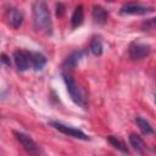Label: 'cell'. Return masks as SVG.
Instances as JSON below:
<instances>
[{
  "instance_id": "10",
  "label": "cell",
  "mask_w": 156,
  "mask_h": 156,
  "mask_svg": "<svg viewBox=\"0 0 156 156\" xmlns=\"http://www.w3.org/2000/svg\"><path fill=\"white\" fill-rule=\"evenodd\" d=\"M91 15H93V20L96 24H104L108 17L106 9H104L101 5H94Z\"/></svg>"
},
{
  "instance_id": "7",
  "label": "cell",
  "mask_w": 156,
  "mask_h": 156,
  "mask_svg": "<svg viewBox=\"0 0 156 156\" xmlns=\"http://www.w3.org/2000/svg\"><path fill=\"white\" fill-rule=\"evenodd\" d=\"M13 61L18 71L23 72L27 71L28 68H32V62H30V51L26 50H16L13 52Z\"/></svg>"
},
{
  "instance_id": "6",
  "label": "cell",
  "mask_w": 156,
  "mask_h": 156,
  "mask_svg": "<svg viewBox=\"0 0 156 156\" xmlns=\"http://www.w3.org/2000/svg\"><path fill=\"white\" fill-rule=\"evenodd\" d=\"M151 51L150 45L147 44H143V43H132L128 48V55L132 60H141L144 57H146Z\"/></svg>"
},
{
  "instance_id": "3",
  "label": "cell",
  "mask_w": 156,
  "mask_h": 156,
  "mask_svg": "<svg viewBox=\"0 0 156 156\" xmlns=\"http://www.w3.org/2000/svg\"><path fill=\"white\" fill-rule=\"evenodd\" d=\"M50 126L54 127L56 130L68 135V136H72V138H77V139H80V140H89V136L80 129H77V128H73V127H69V126H66L61 122H57V121H51L50 122Z\"/></svg>"
},
{
  "instance_id": "8",
  "label": "cell",
  "mask_w": 156,
  "mask_h": 156,
  "mask_svg": "<svg viewBox=\"0 0 156 156\" xmlns=\"http://www.w3.org/2000/svg\"><path fill=\"white\" fill-rule=\"evenodd\" d=\"M5 18L7 21V24L16 29V28H18L22 24V22L24 20V16H23V12L20 9L9 7L5 11Z\"/></svg>"
},
{
  "instance_id": "14",
  "label": "cell",
  "mask_w": 156,
  "mask_h": 156,
  "mask_svg": "<svg viewBox=\"0 0 156 156\" xmlns=\"http://www.w3.org/2000/svg\"><path fill=\"white\" fill-rule=\"evenodd\" d=\"M135 123L138 124V127H139V129L143 132V134H145V135L155 134V130H154L152 126H151V124H150L145 118H143V117L138 116V117L135 118Z\"/></svg>"
},
{
  "instance_id": "20",
  "label": "cell",
  "mask_w": 156,
  "mask_h": 156,
  "mask_svg": "<svg viewBox=\"0 0 156 156\" xmlns=\"http://www.w3.org/2000/svg\"><path fill=\"white\" fill-rule=\"evenodd\" d=\"M155 102H156V95H155Z\"/></svg>"
},
{
  "instance_id": "12",
  "label": "cell",
  "mask_w": 156,
  "mask_h": 156,
  "mask_svg": "<svg viewBox=\"0 0 156 156\" xmlns=\"http://www.w3.org/2000/svg\"><path fill=\"white\" fill-rule=\"evenodd\" d=\"M83 55H84V52L80 51V50H79V51H73V52L65 60L63 67H66V68H74V67L79 63V61L82 60Z\"/></svg>"
},
{
  "instance_id": "15",
  "label": "cell",
  "mask_w": 156,
  "mask_h": 156,
  "mask_svg": "<svg viewBox=\"0 0 156 156\" xmlns=\"http://www.w3.org/2000/svg\"><path fill=\"white\" fill-rule=\"evenodd\" d=\"M89 49H90V51H91L95 56H101L104 46H102V41H101L100 37H96V35H95V37L91 38Z\"/></svg>"
},
{
  "instance_id": "17",
  "label": "cell",
  "mask_w": 156,
  "mask_h": 156,
  "mask_svg": "<svg viewBox=\"0 0 156 156\" xmlns=\"http://www.w3.org/2000/svg\"><path fill=\"white\" fill-rule=\"evenodd\" d=\"M155 27H156V17H155V18L146 20V21L143 23V26H141L143 30H150V29H152V28H155Z\"/></svg>"
},
{
  "instance_id": "19",
  "label": "cell",
  "mask_w": 156,
  "mask_h": 156,
  "mask_svg": "<svg viewBox=\"0 0 156 156\" xmlns=\"http://www.w3.org/2000/svg\"><path fill=\"white\" fill-rule=\"evenodd\" d=\"M1 57H2L1 60H2V62H4V63H6L7 66H11V62H10V60H9V57H7V56H6L5 54H2V55H1Z\"/></svg>"
},
{
  "instance_id": "1",
  "label": "cell",
  "mask_w": 156,
  "mask_h": 156,
  "mask_svg": "<svg viewBox=\"0 0 156 156\" xmlns=\"http://www.w3.org/2000/svg\"><path fill=\"white\" fill-rule=\"evenodd\" d=\"M33 12V22L37 30H41L45 34H51L52 32V22L50 11L48 5L44 1H35L32 6Z\"/></svg>"
},
{
  "instance_id": "4",
  "label": "cell",
  "mask_w": 156,
  "mask_h": 156,
  "mask_svg": "<svg viewBox=\"0 0 156 156\" xmlns=\"http://www.w3.org/2000/svg\"><path fill=\"white\" fill-rule=\"evenodd\" d=\"M152 11H154L152 6L141 5L138 2H127L119 10L122 15H147Z\"/></svg>"
},
{
  "instance_id": "11",
  "label": "cell",
  "mask_w": 156,
  "mask_h": 156,
  "mask_svg": "<svg viewBox=\"0 0 156 156\" xmlns=\"http://www.w3.org/2000/svg\"><path fill=\"white\" fill-rule=\"evenodd\" d=\"M30 62H32V68L34 71H40L46 65V57L41 52L30 51Z\"/></svg>"
},
{
  "instance_id": "9",
  "label": "cell",
  "mask_w": 156,
  "mask_h": 156,
  "mask_svg": "<svg viewBox=\"0 0 156 156\" xmlns=\"http://www.w3.org/2000/svg\"><path fill=\"white\" fill-rule=\"evenodd\" d=\"M128 139H129L130 146H132L138 154H140V155H144V154H145L146 145H145V143H144V140L141 139L140 135H138V134H135V133H130L129 136H128Z\"/></svg>"
},
{
  "instance_id": "13",
  "label": "cell",
  "mask_w": 156,
  "mask_h": 156,
  "mask_svg": "<svg viewBox=\"0 0 156 156\" xmlns=\"http://www.w3.org/2000/svg\"><path fill=\"white\" fill-rule=\"evenodd\" d=\"M83 20H84V10H83V5H78L76 6L74 11H73V15L71 17V24L73 28H77L79 27L82 23H83Z\"/></svg>"
},
{
  "instance_id": "5",
  "label": "cell",
  "mask_w": 156,
  "mask_h": 156,
  "mask_svg": "<svg viewBox=\"0 0 156 156\" xmlns=\"http://www.w3.org/2000/svg\"><path fill=\"white\" fill-rule=\"evenodd\" d=\"M13 135L16 136V139L21 143V145L26 149V151L28 154H30L32 156H39V146L37 145V143L27 134L21 133V132H13Z\"/></svg>"
},
{
  "instance_id": "2",
  "label": "cell",
  "mask_w": 156,
  "mask_h": 156,
  "mask_svg": "<svg viewBox=\"0 0 156 156\" xmlns=\"http://www.w3.org/2000/svg\"><path fill=\"white\" fill-rule=\"evenodd\" d=\"M62 78H63V80H65L67 91H68L71 99L73 100V102H76V104L79 105L80 107H84V108H85V106H87V104H88L85 93L79 88V85L76 83V80L73 79V77H72L69 73L63 72V73H62Z\"/></svg>"
},
{
  "instance_id": "16",
  "label": "cell",
  "mask_w": 156,
  "mask_h": 156,
  "mask_svg": "<svg viewBox=\"0 0 156 156\" xmlns=\"http://www.w3.org/2000/svg\"><path fill=\"white\" fill-rule=\"evenodd\" d=\"M107 140H108V143H110L115 149L119 150L121 152H123V154H128V152H129V150H128V147L126 146V144H124L121 139H118L117 136L110 135V136H107Z\"/></svg>"
},
{
  "instance_id": "21",
  "label": "cell",
  "mask_w": 156,
  "mask_h": 156,
  "mask_svg": "<svg viewBox=\"0 0 156 156\" xmlns=\"http://www.w3.org/2000/svg\"><path fill=\"white\" fill-rule=\"evenodd\" d=\"M155 152H156V147H155Z\"/></svg>"
},
{
  "instance_id": "18",
  "label": "cell",
  "mask_w": 156,
  "mask_h": 156,
  "mask_svg": "<svg viewBox=\"0 0 156 156\" xmlns=\"http://www.w3.org/2000/svg\"><path fill=\"white\" fill-rule=\"evenodd\" d=\"M65 11H66V7H65V5H63V4H61V2L56 4V15H57L58 17L63 16Z\"/></svg>"
}]
</instances>
